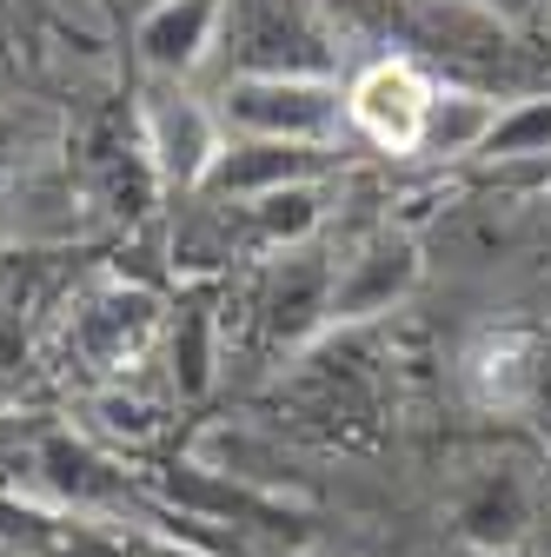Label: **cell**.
<instances>
[{"mask_svg": "<svg viewBox=\"0 0 551 557\" xmlns=\"http://www.w3.org/2000/svg\"><path fill=\"white\" fill-rule=\"evenodd\" d=\"M213 53L226 81H332L346 47L319 0H226Z\"/></svg>", "mask_w": 551, "mask_h": 557, "instance_id": "1", "label": "cell"}, {"mask_svg": "<svg viewBox=\"0 0 551 557\" xmlns=\"http://www.w3.org/2000/svg\"><path fill=\"white\" fill-rule=\"evenodd\" d=\"M220 133L233 139H286V147H332L346 133L339 81H226L213 94Z\"/></svg>", "mask_w": 551, "mask_h": 557, "instance_id": "2", "label": "cell"}, {"mask_svg": "<svg viewBox=\"0 0 551 557\" xmlns=\"http://www.w3.org/2000/svg\"><path fill=\"white\" fill-rule=\"evenodd\" d=\"M140 147H147L160 186L199 193L213 160H220V147H226V133H220V113L206 100H193L180 87H154L147 107H140Z\"/></svg>", "mask_w": 551, "mask_h": 557, "instance_id": "3", "label": "cell"}, {"mask_svg": "<svg viewBox=\"0 0 551 557\" xmlns=\"http://www.w3.org/2000/svg\"><path fill=\"white\" fill-rule=\"evenodd\" d=\"M432 87L439 81L419 60L385 53L346 87V126L359 139H372L379 153H412L419 147V126H426V107H432Z\"/></svg>", "mask_w": 551, "mask_h": 557, "instance_id": "4", "label": "cell"}, {"mask_svg": "<svg viewBox=\"0 0 551 557\" xmlns=\"http://www.w3.org/2000/svg\"><path fill=\"white\" fill-rule=\"evenodd\" d=\"M339 166L332 147H286V139H226L213 173H206L199 199H220V206H253L272 199L286 186H319Z\"/></svg>", "mask_w": 551, "mask_h": 557, "instance_id": "5", "label": "cell"}, {"mask_svg": "<svg viewBox=\"0 0 551 557\" xmlns=\"http://www.w3.org/2000/svg\"><path fill=\"white\" fill-rule=\"evenodd\" d=\"M220 8L226 0H160V8L140 14V60L154 66L160 81H186L213 60V40H220Z\"/></svg>", "mask_w": 551, "mask_h": 557, "instance_id": "6", "label": "cell"}, {"mask_svg": "<svg viewBox=\"0 0 551 557\" xmlns=\"http://www.w3.org/2000/svg\"><path fill=\"white\" fill-rule=\"evenodd\" d=\"M499 100L486 87H432V107H426V126H419V160H472L492 147V126H499Z\"/></svg>", "mask_w": 551, "mask_h": 557, "instance_id": "7", "label": "cell"}, {"mask_svg": "<svg viewBox=\"0 0 551 557\" xmlns=\"http://www.w3.org/2000/svg\"><path fill=\"white\" fill-rule=\"evenodd\" d=\"M412 272H419V246L405 233H372L353 259H346V278L332 286V312H379L385 299H399L412 286Z\"/></svg>", "mask_w": 551, "mask_h": 557, "instance_id": "8", "label": "cell"}, {"mask_svg": "<svg viewBox=\"0 0 551 557\" xmlns=\"http://www.w3.org/2000/svg\"><path fill=\"white\" fill-rule=\"evenodd\" d=\"M246 213V246L266 252V246H306L319 233V186H286V193H272V199H253L240 206Z\"/></svg>", "mask_w": 551, "mask_h": 557, "instance_id": "9", "label": "cell"}, {"mask_svg": "<svg viewBox=\"0 0 551 557\" xmlns=\"http://www.w3.org/2000/svg\"><path fill=\"white\" fill-rule=\"evenodd\" d=\"M486 160H499V166H518V160H551V94L518 100V107H505V113H499Z\"/></svg>", "mask_w": 551, "mask_h": 557, "instance_id": "10", "label": "cell"}, {"mask_svg": "<svg viewBox=\"0 0 551 557\" xmlns=\"http://www.w3.org/2000/svg\"><path fill=\"white\" fill-rule=\"evenodd\" d=\"M47 133H53V120L0 107V193H8L14 180H27V160H34V147H47Z\"/></svg>", "mask_w": 551, "mask_h": 557, "instance_id": "11", "label": "cell"}, {"mask_svg": "<svg viewBox=\"0 0 551 557\" xmlns=\"http://www.w3.org/2000/svg\"><path fill=\"white\" fill-rule=\"evenodd\" d=\"M147 8H160V0H140V14H147Z\"/></svg>", "mask_w": 551, "mask_h": 557, "instance_id": "12", "label": "cell"}]
</instances>
